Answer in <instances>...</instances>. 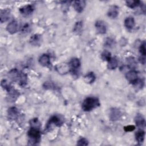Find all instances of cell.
<instances>
[{
    "label": "cell",
    "mask_w": 146,
    "mask_h": 146,
    "mask_svg": "<svg viewBox=\"0 0 146 146\" xmlns=\"http://www.w3.org/2000/svg\"><path fill=\"white\" fill-rule=\"evenodd\" d=\"M100 106L99 100L94 97H88L86 98L82 104V108L84 111H90Z\"/></svg>",
    "instance_id": "1"
},
{
    "label": "cell",
    "mask_w": 146,
    "mask_h": 146,
    "mask_svg": "<svg viewBox=\"0 0 146 146\" xmlns=\"http://www.w3.org/2000/svg\"><path fill=\"white\" fill-rule=\"evenodd\" d=\"M27 135L29 136V143H30V144H36L38 142H39L40 139V133L39 129L31 127L30 130L28 131Z\"/></svg>",
    "instance_id": "2"
},
{
    "label": "cell",
    "mask_w": 146,
    "mask_h": 146,
    "mask_svg": "<svg viewBox=\"0 0 146 146\" xmlns=\"http://www.w3.org/2000/svg\"><path fill=\"white\" fill-rule=\"evenodd\" d=\"M55 70L59 74L64 75L67 74L71 69L69 64L66 63H61L55 66Z\"/></svg>",
    "instance_id": "3"
},
{
    "label": "cell",
    "mask_w": 146,
    "mask_h": 146,
    "mask_svg": "<svg viewBox=\"0 0 146 146\" xmlns=\"http://www.w3.org/2000/svg\"><path fill=\"white\" fill-rule=\"evenodd\" d=\"M95 28L97 32L100 34H104L106 33L107 31V26L106 22L103 21L98 20L95 22Z\"/></svg>",
    "instance_id": "4"
},
{
    "label": "cell",
    "mask_w": 146,
    "mask_h": 146,
    "mask_svg": "<svg viewBox=\"0 0 146 146\" xmlns=\"http://www.w3.org/2000/svg\"><path fill=\"white\" fill-rule=\"evenodd\" d=\"M121 116V112L119 109L116 108H112L110 110V118L112 121L118 120Z\"/></svg>",
    "instance_id": "5"
},
{
    "label": "cell",
    "mask_w": 146,
    "mask_h": 146,
    "mask_svg": "<svg viewBox=\"0 0 146 146\" xmlns=\"http://www.w3.org/2000/svg\"><path fill=\"white\" fill-rule=\"evenodd\" d=\"M34 7L32 5H27L19 8V12L22 15L25 16H28L33 12Z\"/></svg>",
    "instance_id": "6"
},
{
    "label": "cell",
    "mask_w": 146,
    "mask_h": 146,
    "mask_svg": "<svg viewBox=\"0 0 146 146\" xmlns=\"http://www.w3.org/2000/svg\"><path fill=\"white\" fill-rule=\"evenodd\" d=\"M125 78L130 83L133 84L138 79L137 72L135 70H131L126 73Z\"/></svg>",
    "instance_id": "7"
},
{
    "label": "cell",
    "mask_w": 146,
    "mask_h": 146,
    "mask_svg": "<svg viewBox=\"0 0 146 146\" xmlns=\"http://www.w3.org/2000/svg\"><path fill=\"white\" fill-rule=\"evenodd\" d=\"M62 124V121L59 117L58 116H52L46 125V128H50V127L52 125H54L55 126H60Z\"/></svg>",
    "instance_id": "8"
},
{
    "label": "cell",
    "mask_w": 146,
    "mask_h": 146,
    "mask_svg": "<svg viewBox=\"0 0 146 146\" xmlns=\"http://www.w3.org/2000/svg\"><path fill=\"white\" fill-rule=\"evenodd\" d=\"M86 6V2L84 1H75L73 2V7L78 13H82Z\"/></svg>",
    "instance_id": "9"
},
{
    "label": "cell",
    "mask_w": 146,
    "mask_h": 146,
    "mask_svg": "<svg viewBox=\"0 0 146 146\" xmlns=\"http://www.w3.org/2000/svg\"><path fill=\"white\" fill-rule=\"evenodd\" d=\"M119 7L117 6L116 5H113L109 8L107 12V15L110 18L112 19H114L117 17L119 14Z\"/></svg>",
    "instance_id": "10"
},
{
    "label": "cell",
    "mask_w": 146,
    "mask_h": 146,
    "mask_svg": "<svg viewBox=\"0 0 146 146\" xmlns=\"http://www.w3.org/2000/svg\"><path fill=\"white\" fill-rule=\"evenodd\" d=\"M18 29V23L15 21H13L11 22H10L6 27L7 31L11 34H13L15 33L17 31Z\"/></svg>",
    "instance_id": "11"
},
{
    "label": "cell",
    "mask_w": 146,
    "mask_h": 146,
    "mask_svg": "<svg viewBox=\"0 0 146 146\" xmlns=\"http://www.w3.org/2000/svg\"><path fill=\"white\" fill-rule=\"evenodd\" d=\"M39 63L43 67H47L50 64V59L48 54H42L39 58Z\"/></svg>",
    "instance_id": "12"
},
{
    "label": "cell",
    "mask_w": 146,
    "mask_h": 146,
    "mask_svg": "<svg viewBox=\"0 0 146 146\" xmlns=\"http://www.w3.org/2000/svg\"><path fill=\"white\" fill-rule=\"evenodd\" d=\"M21 74L17 69L14 68L9 72L8 76L13 81H18L21 76Z\"/></svg>",
    "instance_id": "13"
},
{
    "label": "cell",
    "mask_w": 146,
    "mask_h": 146,
    "mask_svg": "<svg viewBox=\"0 0 146 146\" xmlns=\"http://www.w3.org/2000/svg\"><path fill=\"white\" fill-rule=\"evenodd\" d=\"M10 16V11L9 9L1 10L0 11V21L1 23L7 21Z\"/></svg>",
    "instance_id": "14"
},
{
    "label": "cell",
    "mask_w": 146,
    "mask_h": 146,
    "mask_svg": "<svg viewBox=\"0 0 146 146\" xmlns=\"http://www.w3.org/2000/svg\"><path fill=\"white\" fill-rule=\"evenodd\" d=\"M135 123L136 125L139 127V128H144L145 127V119L144 116L138 113L136 117H135Z\"/></svg>",
    "instance_id": "15"
},
{
    "label": "cell",
    "mask_w": 146,
    "mask_h": 146,
    "mask_svg": "<svg viewBox=\"0 0 146 146\" xmlns=\"http://www.w3.org/2000/svg\"><path fill=\"white\" fill-rule=\"evenodd\" d=\"M18 113H19V112H18V109L14 107L9 108L7 111L9 117L12 120L15 119L18 117Z\"/></svg>",
    "instance_id": "16"
},
{
    "label": "cell",
    "mask_w": 146,
    "mask_h": 146,
    "mask_svg": "<svg viewBox=\"0 0 146 146\" xmlns=\"http://www.w3.org/2000/svg\"><path fill=\"white\" fill-rule=\"evenodd\" d=\"M124 26L125 27H127L128 29H132L134 27L135 25V22L134 20V18L133 17H127L124 20Z\"/></svg>",
    "instance_id": "17"
},
{
    "label": "cell",
    "mask_w": 146,
    "mask_h": 146,
    "mask_svg": "<svg viewBox=\"0 0 146 146\" xmlns=\"http://www.w3.org/2000/svg\"><path fill=\"white\" fill-rule=\"evenodd\" d=\"M118 65V60L115 57H111L110 60L108 62L107 67L108 69L113 70L115 69Z\"/></svg>",
    "instance_id": "18"
},
{
    "label": "cell",
    "mask_w": 146,
    "mask_h": 146,
    "mask_svg": "<svg viewBox=\"0 0 146 146\" xmlns=\"http://www.w3.org/2000/svg\"><path fill=\"white\" fill-rule=\"evenodd\" d=\"M69 66L70 67V69L72 70H76L78 69L80 67V62L78 58H72L70 63H69Z\"/></svg>",
    "instance_id": "19"
},
{
    "label": "cell",
    "mask_w": 146,
    "mask_h": 146,
    "mask_svg": "<svg viewBox=\"0 0 146 146\" xmlns=\"http://www.w3.org/2000/svg\"><path fill=\"white\" fill-rule=\"evenodd\" d=\"M95 79H96L95 75V74L92 72H88L87 74H86L84 76V81L87 83H89V84L92 83L95 81Z\"/></svg>",
    "instance_id": "20"
},
{
    "label": "cell",
    "mask_w": 146,
    "mask_h": 146,
    "mask_svg": "<svg viewBox=\"0 0 146 146\" xmlns=\"http://www.w3.org/2000/svg\"><path fill=\"white\" fill-rule=\"evenodd\" d=\"M145 136V132L143 130H139L135 133V137L136 141L139 143L141 144L144 141Z\"/></svg>",
    "instance_id": "21"
},
{
    "label": "cell",
    "mask_w": 146,
    "mask_h": 146,
    "mask_svg": "<svg viewBox=\"0 0 146 146\" xmlns=\"http://www.w3.org/2000/svg\"><path fill=\"white\" fill-rule=\"evenodd\" d=\"M30 42L31 44L36 46L39 44L40 42V36L38 35V34H35L30 38Z\"/></svg>",
    "instance_id": "22"
},
{
    "label": "cell",
    "mask_w": 146,
    "mask_h": 146,
    "mask_svg": "<svg viewBox=\"0 0 146 146\" xmlns=\"http://www.w3.org/2000/svg\"><path fill=\"white\" fill-rule=\"evenodd\" d=\"M126 5L128 7L131 9L135 8L139 6L141 3V2L140 1H133V0H128L125 2Z\"/></svg>",
    "instance_id": "23"
},
{
    "label": "cell",
    "mask_w": 146,
    "mask_h": 146,
    "mask_svg": "<svg viewBox=\"0 0 146 146\" xmlns=\"http://www.w3.org/2000/svg\"><path fill=\"white\" fill-rule=\"evenodd\" d=\"M30 124L31 125V127L37 129H40V127L41 126V124L37 118H34L31 119L30 121Z\"/></svg>",
    "instance_id": "24"
},
{
    "label": "cell",
    "mask_w": 146,
    "mask_h": 146,
    "mask_svg": "<svg viewBox=\"0 0 146 146\" xmlns=\"http://www.w3.org/2000/svg\"><path fill=\"white\" fill-rule=\"evenodd\" d=\"M101 57H102V59L103 60H106V61L108 62V61L110 60V59L111 58V52H109L108 51L105 50V51H104L102 53Z\"/></svg>",
    "instance_id": "25"
},
{
    "label": "cell",
    "mask_w": 146,
    "mask_h": 146,
    "mask_svg": "<svg viewBox=\"0 0 146 146\" xmlns=\"http://www.w3.org/2000/svg\"><path fill=\"white\" fill-rule=\"evenodd\" d=\"M127 62L131 68H134L136 66V62L133 57H129L127 59Z\"/></svg>",
    "instance_id": "26"
},
{
    "label": "cell",
    "mask_w": 146,
    "mask_h": 146,
    "mask_svg": "<svg viewBox=\"0 0 146 146\" xmlns=\"http://www.w3.org/2000/svg\"><path fill=\"white\" fill-rule=\"evenodd\" d=\"M83 25L82 23V22H78L76 23L74 27V32L76 33V34H78L80 33L82 30Z\"/></svg>",
    "instance_id": "27"
},
{
    "label": "cell",
    "mask_w": 146,
    "mask_h": 146,
    "mask_svg": "<svg viewBox=\"0 0 146 146\" xmlns=\"http://www.w3.org/2000/svg\"><path fill=\"white\" fill-rule=\"evenodd\" d=\"M104 45L107 47H112L114 45V40L111 38H107L104 42Z\"/></svg>",
    "instance_id": "28"
},
{
    "label": "cell",
    "mask_w": 146,
    "mask_h": 146,
    "mask_svg": "<svg viewBox=\"0 0 146 146\" xmlns=\"http://www.w3.org/2000/svg\"><path fill=\"white\" fill-rule=\"evenodd\" d=\"M1 86L3 88H4L5 90H7V92L11 88V87L8 84L6 80H2L1 81Z\"/></svg>",
    "instance_id": "29"
},
{
    "label": "cell",
    "mask_w": 146,
    "mask_h": 146,
    "mask_svg": "<svg viewBox=\"0 0 146 146\" xmlns=\"http://www.w3.org/2000/svg\"><path fill=\"white\" fill-rule=\"evenodd\" d=\"M145 42H143V43L141 44L140 47H139V51L141 54V55L143 56H145L146 54V50H145Z\"/></svg>",
    "instance_id": "30"
},
{
    "label": "cell",
    "mask_w": 146,
    "mask_h": 146,
    "mask_svg": "<svg viewBox=\"0 0 146 146\" xmlns=\"http://www.w3.org/2000/svg\"><path fill=\"white\" fill-rule=\"evenodd\" d=\"M135 87H136L137 88H141V87L143 86L144 85V82L143 81V80L141 79H137L133 84H132Z\"/></svg>",
    "instance_id": "31"
},
{
    "label": "cell",
    "mask_w": 146,
    "mask_h": 146,
    "mask_svg": "<svg viewBox=\"0 0 146 146\" xmlns=\"http://www.w3.org/2000/svg\"><path fill=\"white\" fill-rule=\"evenodd\" d=\"M88 144V140L84 138L80 139L77 142V145H87Z\"/></svg>",
    "instance_id": "32"
},
{
    "label": "cell",
    "mask_w": 146,
    "mask_h": 146,
    "mask_svg": "<svg viewBox=\"0 0 146 146\" xmlns=\"http://www.w3.org/2000/svg\"><path fill=\"white\" fill-rule=\"evenodd\" d=\"M135 127L134 125H129L127 126L124 127V129L125 132H129V131H132L135 129Z\"/></svg>",
    "instance_id": "33"
}]
</instances>
